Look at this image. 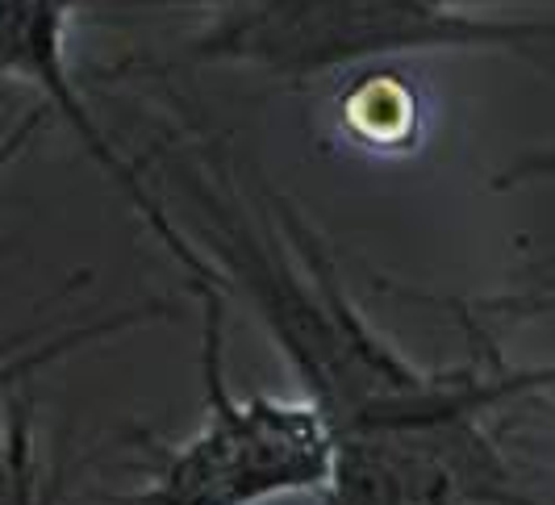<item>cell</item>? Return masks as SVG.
I'll return each mask as SVG.
<instances>
[{"instance_id":"cell-1","label":"cell","mask_w":555,"mask_h":505,"mask_svg":"<svg viewBox=\"0 0 555 505\" xmlns=\"http://www.w3.org/2000/svg\"><path fill=\"white\" fill-rule=\"evenodd\" d=\"M288 372L334 430L318 505H543L489 414L555 389V364L422 367L347 309L293 351Z\"/></svg>"},{"instance_id":"cell-2","label":"cell","mask_w":555,"mask_h":505,"mask_svg":"<svg viewBox=\"0 0 555 505\" xmlns=\"http://www.w3.org/2000/svg\"><path fill=\"white\" fill-rule=\"evenodd\" d=\"M205 9L193 55L313 80L414 51L555 55V0H126Z\"/></svg>"},{"instance_id":"cell-3","label":"cell","mask_w":555,"mask_h":505,"mask_svg":"<svg viewBox=\"0 0 555 505\" xmlns=\"http://www.w3.org/2000/svg\"><path fill=\"white\" fill-rule=\"evenodd\" d=\"M201 301L205 414L189 439L155 455L139 489L113 505H276L313 497L334 468V430L309 397L234 393L225 380L222 288L193 284Z\"/></svg>"},{"instance_id":"cell-4","label":"cell","mask_w":555,"mask_h":505,"mask_svg":"<svg viewBox=\"0 0 555 505\" xmlns=\"http://www.w3.org/2000/svg\"><path fill=\"white\" fill-rule=\"evenodd\" d=\"M83 4L88 0H0V80H17V85L34 88L42 96V109L55 113L59 121L80 139L88 159L109 176L121 197L139 209V218L155 230V238L184 268V276L193 284H209V288L225 293L222 276L214 272L205 251L171 222L164 200L146 189V180L134 171V164L96 126L88 101L76 88V76L67 67V29H72L76 9H83Z\"/></svg>"},{"instance_id":"cell-5","label":"cell","mask_w":555,"mask_h":505,"mask_svg":"<svg viewBox=\"0 0 555 505\" xmlns=\"http://www.w3.org/2000/svg\"><path fill=\"white\" fill-rule=\"evenodd\" d=\"M167 313V306H142V309H126V313H109L101 322H88L80 331H67L59 335L55 342L38 347L34 355H26L22 364H13L9 372H0V385L26 376L34 367L51 364L59 355L76 351L83 342H96V338H109L117 331H130L139 322H151ZM0 505H55V493L38 468V455H34V435H29V414L22 405H0Z\"/></svg>"},{"instance_id":"cell-6","label":"cell","mask_w":555,"mask_h":505,"mask_svg":"<svg viewBox=\"0 0 555 505\" xmlns=\"http://www.w3.org/2000/svg\"><path fill=\"white\" fill-rule=\"evenodd\" d=\"M534 67L547 72V76L555 80V55H543ZM534 184H555V146H534V151H527L518 164H509V168L493 180L498 193H509V189H534ZM530 281H534L530 288H539V293H555V255L539 259V263L530 268Z\"/></svg>"}]
</instances>
